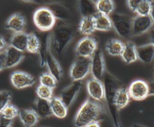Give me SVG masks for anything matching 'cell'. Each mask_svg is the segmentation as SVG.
<instances>
[{
	"instance_id": "obj_10",
	"label": "cell",
	"mask_w": 154,
	"mask_h": 127,
	"mask_svg": "<svg viewBox=\"0 0 154 127\" xmlns=\"http://www.w3.org/2000/svg\"><path fill=\"white\" fill-rule=\"evenodd\" d=\"M154 26L150 16H137L132 19V36L141 35L150 31Z\"/></svg>"
},
{
	"instance_id": "obj_44",
	"label": "cell",
	"mask_w": 154,
	"mask_h": 127,
	"mask_svg": "<svg viewBox=\"0 0 154 127\" xmlns=\"http://www.w3.org/2000/svg\"><path fill=\"white\" fill-rule=\"evenodd\" d=\"M85 127H100V125L98 121H94L91 123H90Z\"/></svg>"
},
{
	"instance_id": "obj_24",
	"label": "cell",
	"mask_w": 154,
	"mask_h": 127,
	"mask_svg": "<svg viewBox=\"0 0 154 127\" xmlns=\"http://www.w3.org/2000/svg\"><path fill=\"white\" fill-rule=\"evenodd\" d=\"M52 114L59 119H63L67 114V108L58 97L52 98L50 101Z\"/></svg>"
},
{
	"instance_id": "obj_13",
	"label": "cell",
	"mask_w": 154,
	"mask_h": 127,
	"mask_svg": "<svg viewBox=\"0 0 154 127\" xmlns=\"http://www.w3.org/2000/svg\"><path fill=\"white\" fill-rule=\"evenodd\" d=\"M87 90L93 100L99 102L104 99V86L101 81L91 78L87 82Z\"/></svg>"
},
{
	"instance_id": "obj_28",
	"label": "cell",
	"mask_w": 154,
	"mask_h": 127,
	"mask_svg": "<svg viewBox=\"0 0 154 127\" xmlns=\"http://www.w3.org/2000/svg\"><path fill=\"white\" fill-rule=\"evenodd\" d=\"M79 32L84 35H90L95 30V24L94 17H82L79 27Z\"/></svg>"
},
{
	"instance_id": "obj_8",
	"label": "cell",
	"mask_w": 154,
	"mask_h": 127,
	"mask_svg": "<svg viewBox=\"0 0 154 127\" xmlns=\"http://www.w3.org/2000/svg\"><path fill=\"white\" fill-rule=\"evenodd\" d=\"M82 87L81 81H73L69 85L64 88L58 97L65 106L68 108L75 100Z\"/></svg>"
},
{
	"instance_id": "obj_3",
	"label": "cell",
	"mask_w": 154,
	"mask_h": 127,
	"mask_svg": "<svg viewBox=\"0 0 154 127\" xmlns=\"http://www.w3.org/2000/svg\"><path fill=\"white\" fill-rule=\"evenodd\" d=\"M73 36V29L67 25H59L54 28L51 35V45L52 46L54 51L58 57L62 56Z\"/></svg>"
},
{
	"instance_id": "obj_22",
	"label": "cell",
	"mask_w": 154,
	"mask_h": 127,
	"mask_svg": "<svg viewBox=\"0 0 154 127\" xmlns=\"http://www.w3.org/2000/svg\"><path fill=\"white\" fill-rule=\"evenodd\" d=\"M78 8L83 17H94L98 13L96 3L92 1L82 0L78 2Z\"/></svg>"
},
{
	"instance_id": "obj_42",
	"label": "cell",
	"mask_w": 154,
	"mask_h": 127,
	"mask_svg": "<svg viewBox=\"0 0 154 127\" xmlns=\"http://www.w3.org/2000/svg\"><path fill=\"white\" fill-rule=\"evenodd\" d=\"M149 31H150V43L154 46V26L152 27V28Z\"/></svg>"
},
{
	"instance_id": "obj_12",
	"label": "cell",
	"mask_w": 154,
	"mask_h": 127,
	"mask_svg": "<svg viewBox=\"0 0 154 127\" xmlns=\"http://www.w3.org/2000/svg\"><path fill=\"white\" fill-rule=\"evenodd\" d=\"M10 80L13 87L17 89L31 87L35 83V79L31 74L22 71H16L12 73Z\"/></svg>"
},
{
	"instance_id": "obj_14",
	"label": "cell",
	"mask_w": 154,
	"mask_h": 127,
	"mask_svg": "<svg viewBox=\"0 0 154 127\" xmlns=\"http://www.w3.org/2000/svg\"><path fill=\"white\" fill-rule=\"evenodd\" d=\"M46 65L47 66L48 72L56 79L57 82L60 81L63 76V70L59 62L52 54L51 46L48 49L47 52Z\"/></svg>"
},
{
	"instance_id": "obj_31",
	"label": "cell",
	"mask_w": 154,
	"mask_h": 127,
	"mask_svg": "<svg viewBox=\"0 0 154 127\" xmlns=\"http://www.w3.org/2000/svg\"><path fill=\"white\" fill-rule=\"evenodd\" d=\"M39 46L40 40L38 36L34 33L28 34L26 51L32 54L38 53Z\"/></svg>"
},
{
	"instance_id": "obj_9",
	"label": "cell",
	"mask_w": 154,
	"mask_h": 127,
	"mask_svg": "<svg viewBox=\"0 0 154 127\" xmlns=\"http://www.w3.org/2000/svg\"><path fill=\"white\" fill-rule=\"evenodd\" d=\"M131 98L135 101H143L149 96L148 84L141 79L133 81L128 89Z\"/></svg>"
},
{
	"instance_id": "obj_45",
	"label": "cell",
	"mask_w": 154,
	"mask_h": 127,
	"mask_svg": "<svg viewBox=\"0 0 154 127\" xmlns=\"http://www.w3.org/2000/svg\"><path fill=\"white\" fill-rule=\"evenodd\" d=\"M132 127H145V126H142V125H133Z\"/></svg>"
},
{
	"instance_id": "obj_6",
	"label": "cell",
	"mask_w": 154,
	"mask_h": 127,
	"mask_svg": "<svg viewBox=\"0 0 154 127\" xmlns=\"http://www.w3.org/2000/svg\"><path fill=\"white\" fill-rule=\"evenodd\" d=\"M90 72V58L78 57L71 66L70 76L73 81L83 79Z\"/></svg>"
},
{
	"instance_id": "obj_36",
	"label": "cell",
	"mask_w": 154,
	"mask_h": 127,
	"mask_svg": "<svg viewBox=\"0 0 154 127\" xmlns=\"http://www.w3.org/2000/svg\"><path fill=\"white\" fill-rule=\"evenodd\" d=\"M11 99V92L7 90L0 91V113L6 107Z\"/></svg>"
},
{
	"instance_id": "obj_7",
	"label": "cell",
	"mask_w": 154,
	"mask_h": 127,
	"mask_svg": "<svg viewBox=\"0 0 154 127\" xmlns=\"http://www.w3.org/2000/svg\"><path fill=\"white\" fill-rule=\"evenodd\" d=\"M105 70V65L102 51L100 48H97L90 57V72L93 78L102 81Z\"/></svg>"
},
{
	"instance_id": "obj_32",
	"label": "cell",
	"mask_w": 154,
	"mask_h": 127,
	"mask_svg": "<svg viewBox=\"0 0 154 127\" xmlns=\"http://www.w3.org/2000/svg\"><path fill=\"white\" fill-rule=\"evenodd\" d=\"M40 83L41 85L53 90L57 86V81L49 72H46L40 76Z\"/></svg>"
},
{
	"instance_id": "obj_16",
	"label": "cell",
	"mask_w": 154,
	"mask_h": 127,
	"mask_svg": "<svg viewBox=\"0 0 154 127\" xmlns=\"http://www.w3.org/2000/svg\"><path fill=\"white\" fill-rule=\"evenodd\" d=\"M26 25L25 17L20 13H16L11 15L7 20L5 28L14 33L23 32Z\"/></svg>"
},
{
	"instance_id": "obj_34",
	"label": "cell",
	"mask_w": 154,
	"mask_h": 127,
	"mask_svg": "<svg viewBox=\"0 0 154 127\" xmlns=\"http://www.w3.org/2000/svg\"><path fill=\"white\" fill-rule=\"evenodd\" d=\"M36 93L38 98L50 101L52 97L53 90L40 84L36 89Z\"/></svg>"
},
{
	"instance_id": "obj_23",
	"label": "cell",
	"mask_w": 154,
	"mask_h": 127,
	"mask_svg": "<svg viewBox=\"0 0 154 127\" xmlns=\"http://www.w3.org/2000/svg\"><path fill=\"white\" fill-rule=\"evenodd\" d=\"M120 56L127 64H131L136 61L138 57L135 44L131 42H128L125 43L124 48Z\"/></svg>"
},
{
	"instance_id": "obj_17",
	"label": "cell",
	"mask_w": 154,
	"mask_h": 127,
	"mask_svg": "<svg viewBox=\"0 0 154 127\" xmlns=\"http://www.w3.org/2000/svg\"><path fill=\"white\" fill-rule=\"evenodd\" d=\"M40 40V46L38 51L39 55V63L41 67L46 65V58L48 49L51 46V34L45 32L38 36Z\"/></svg>"
},
{
	"instance_id": "obj_2",
	"label": "cell",
	"mask_w": 154,
	"mask_h": 127,
	"mask_svg": "<svg viewBox=\"0 0 154 127\" xmlns=\"http://www.w3.org/2000/svg\"><path fill=\"white\" fill-rule=\"evenodd\" d=\"M102 114V105L96 101L87 99L76 114L75 126L76 127H85L90 123L98 121Z\"/></svg>"
},
{
	"instance_id": "obj_40",
	"label": "cell",
	"mask_w": 154,
	"mask_h": 127,
	"mask_svg": "<svg viewBox=\"0 0 154 127\" xmlns=\"http://www.w3.org/2000/svg\"><path fill=\"white\" fill-rule=\"evenodd\" d=\"M147 84L149 86V96L154 95V80Z\"/></svg>"
},
{
	"instance_id": "obj_11",
	"label": "cell",
	"mask_w": 154,
	"mask_h": 127,
	"mask_svg": "<svg viewBox=\"0 0 154 127\" xmlns=\"http://www.w3.org/2000/svg\"><path fill=\"white\" fill-rule=\"evenodd\" d=\"M97 48V42L94 39L85 37L78 42L75 51L78 57L90 58Z\"/></svg>"
},
{
	"instance_id": "obj_18",
	"label": "cell",
	"mask_w": 154,
	"mask_h": 127,
	"mask_svg": "<svg viewBox=\"0 0 154 127\" xmlns=\"http://www.w3.org/2000/svg\"><path fill=\"white\" fill-rule=\"evenodd\" d=\"M18 116L25 127L35 126L37 123L39 118L33 109L20 110Z\"/></svg>"
},
{
	"instance_id": "obj_19",
	"label": "cell",
	"mask_w": 154,
	"mask_h": 127,
	"mask_svg": "<svg viewBox=\"0 0 154 127\" xmlns=\"http://www.w3.org/2000/svg\"><path fill=\"white\" fill-rule=\"evenodd\" d=\"M137 57L144 63H150L154 59V46L151 44H146L136 46Z\"/></svg>"
},
{
	"instance_id": "obj_20",
	"label": "cell",
	"mask_w": 154,
	"mask_h": 127,
	"mask_svg": "<svg viewBox=\"0 0 154 127\" xmlns=\"http://www.w3.org/2000/svg\"><path fill=\"white\" fill-rule=\"evenodd\" d=\"M33 110L35 111L38 117L40 118H47L53 115L50 101L38 98L35 101L34 109Z\"/></svg>"
},
{
	"instance_id": "obj_27",
	"label": "cell",
	"mask_w": 154,
	"mask_h": 127,
	"mask_svg": "<svg viewBox=\"0 0 154 127\" xmlns=\"http://www.w3.org/2000/svg\"><path fill=\"white\" fill-rule=\"evenodd\" d=\"M125 44L120 40L111 39L108 40L105 45V49L108 53L112 56H120Z\"/></svg>"
},
{
	"instance_id": "obj_4",
	"label": "cell",
	"mask_w": 154,
	"mask_h": 127,
	"mask_svg": "<svg viewBox=\"0 0 154 127\" xmlns=\"http://www.w3.org/2000/svg\"><path fill=\"white\" fill-rule=\"evenodd\" d=\"M109 17L111 20L112 26L121 37L125 39H129L132 37L133 18L131 16L126 14L114 13L111 14Z\"/></svg>"
},
{
	"instance_id": "obj_29",
	"label": "cell",
	"mask_w": 154,
	"mask_h": 127,
	"mask_svg": "<svg viewBox=\"0 0 154 127\" xmlns=\"http://www.w3.org/2000/svg\"><path fill=\"white\" fill-rule=\"evenodd\" d=\"M48 8L52 11L55 19L67 20L70 17V13L67 8L60 4H51Z\"/></svg>"
},
{
	"instance_id": "obj_33",
	"label": "cell",
	"mask_w": 154,
	"mask_h": 127,
	"mask_svg": "<svg viewBox=\"0 0 154 127\" xmlns=\"http://www.w3.org/2000/svg\"><path fill=\"white\" fill-rule=\"evenodd\" d=\"M151 10V1L149 0H140L138 6L135 10L138 16H149Z\"/></svg>"
},
{
	"instance_id": "obj_26",
	"label": "cell",
	"mask_w": 154,
	"mask_h": 127,
	"mask_svg": "<svg viewBox=\"0 0 154 127\" xmlns=\"http://www.w3.org/2000/svg\"><path fill=\"white\" fill-rule=\"evenodd\" d=\"M96 30L108 31L112 28L111 20L109 16L97 13L94 16Z\"/></svg>"
},
{
	"instance_id": "obj_43",
	"label": "cell",
	"mask_w": 154,
	"mask_h": 127,
	"mask_svg": "<svg viewBox=\"0 0 154 127\" xmlns=\"http://www.w3.org/2000/svg\"><path fill=\"white\" fill-rule=\"evenodd\" d=\"M5 45H6V42L4 38L2 36H0V51L4 48H5Z\"/></svg>"
},
{
	"instance_id": "obj_1",
	"label": "cell",
	"mask_w": 154,
	"mask_h": 127,
	"mask_svg": "<svg viewBox=\"0 0 154 127\" xmlns=\"http://www.w3.org/2000/svg\"><path fill=\"white\" fill-rule=\"evenodd\" d=\"M104 99L112 121L114 127H121L119 111L115 105V94L117 90L120 87L117 81L113 76L108 73H105L103 78Z\"/></svg>"
},
{
	"instance_id": "obj_41",
	"label": "cell",
	"mask_w": 154,
	"mask_h": 127,
	"mask_svg": "<svg viewBox=\"0 0 154 127\" xmlns=\"http://www.w3.org/2000/svg\"><path fill=\"white\" fill-rule=\"evenodd\" d=\"M154 24V1H151V10L149 15Z\"/></svg>"
},
{
	"instance_id": "obj_30",
	"label": "cell",
	"mask_w": 154,
	"mask_h": 127,
	"mask_svg": "<svg viewBox=\"0 0 154 127\" xmlns=\"http://www.w3.org/2000/svg\"><path fill=\"white\" fill-rule=\"evenodd\" d=\"M99 13L106 16L110 15L114 9V3L111 0H99L96 2Z\"/></svg>"
},
{
	"instance_id": "obj_38",
	"label": "cell",
	"mask_w": 154,
	"mask_h": 127,
	"mask_svg": "<svg viewBox=\"0 0 154 127\" xmlns=\"http://www.w3.org/2000/svg\"><path fill=\"white\" fill-rule=\"evenodd\" d=\"M140 0H128L126 1L129 8L135 13Z\"/></svg>"
},
{
	"instance_id": "obj_5",
	"label": "cell",
	"mask_w": 154,
	"mask_h": 127,
	"mask_svg": "<svg viewBox=\"0 0 154 127\" xmlns=\"http://www.w3.org/2000/svg\"><path fill=\"white\" fill-rule=\"evenodd\" d=\"M33 21L38 29L42 32H48L54 27L56 19L48 7H41L34 12Z\"/></svg>"
},
{
	"instance_id": "obj_39",
	"label": "cell",
	"mask_w": 154,
	"mask_h": 127,
	"mask_svg": "<svg viewBox=\"0 0 154 127\" xmlns=\"http://www.w3.org/2000/svg\"><path fill=\"white\" fill-rule=\"evenodd\" d=\"M6 68L4 51H0V72Z\"/></svg>"
},
{
	"instance_id": "obj_15",
	"label": "cell",
	"mask_w": 154,
	"mask_h": 127,
	"mask_svg": "<svg viewBox=\"0 0 154 127\" xmlns=\"http://www.w3.org/2000/svg\"><path fill=\"white\" fill-rule=\"evenodd\" d=\"M6 68H11L19 64L24 58L23 53L10 45L6 47L5 51Z\"/></svg>"
},
{
	"instance_id": "obj_21",
	"label": "cell",
	"mask_w": 154,
	"mask_h": 127,
	"mask_svg": "<svg viewBox=\"0 0 154 127\" xmlns=\"http://www.w3.org/2000/svg\"><path fill=\"white\" fill-rule=\"evenodd\" d=\"M28 35L25 32L14 33L10 39V45L23 52L26 49Z\"/></svg>"
},
{
	"instance_id": "obj_37",
	"label": "cell",
	"mask_w": 154,
	"mask_h": 127,
	"mask_svg": "<svg viewBox=\"0 0 154 127\" xmlns=\"http://www.w3.org/2000/svg\"><path fill=\"white\" fill-rule=\"evenodd\" d=\"M13 120L8 119L0 114V127H11Z\"/></svg>"
},
{
	"instance_id": "obj_35",
	"label": "cell",
	"mask_w": 154,
	"mask_h": 127,
	"mask_svg": "<svg viewBox=\"0 0 154 127\" xmlns=\"http://www.w3.org/2000/svg\"><path fill=\"white\" fill-rule=\"evenodd\" d=\"M19 109L12 104H8L5 108L0 113V114L4 117L13 120L19 115Z\"/></svg>"
},
{
	"instance_id": "obj_25",
	"label": "cell",
	"mask_w": 154,
	"mask_h": 127,
	"mask_svg": "<svg viewBox=\"0 0 154 127\" xmlns=\"http://www.w3.org/2000/svg\"><path fill=\"white\" fill-rule=\"evenodd\" d=\"M130 98L128 89L120 87L115 94V105L117 110L119 111L126 107L129 102Z\"/></svg>"
}]
</instances>
